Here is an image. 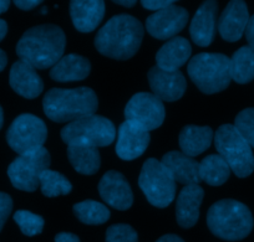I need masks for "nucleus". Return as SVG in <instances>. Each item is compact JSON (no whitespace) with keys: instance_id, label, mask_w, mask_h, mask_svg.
<instances>
[{"instance_id":"nucleus-1","label":"nucleus","mask_w":254,"mask_h":242,"mask_svg":"<svg viewBox=\"0 0 254 242\" xmlns=\"http://www.w3.org/2000/svg\"><path fill=\"white\" fill-rule=\"evenodd\" d=\"M65 45L66 38L63 29L53 24H43L24 33L16 45V53L21 61L35 70H45L60 61Z\"/></svg>"},{"instance_id":"nucleus-2","label":"nucleus","mask_w":254,"mask_h":242,"mask_svg":"<svg viewBox=\"0 0 254 242\" xmlns=\"http://www.w3.org/2000/svg\"><path fill=\"white\" fill-rule=\"evenodd\" d=\"M143 26L140 20L127 14L110 19L95 36V48L101 55L115 60L133 57L142 44Z\"/></svg>"},{"instance_id":"nucleus-3","label":"nucleus","mask_w":254,"mask_h":242,"mask_svg":"<svg viewBox=\"0 0 254 242\" xmlns=\"http://www.w3.org/2000/svg\"><path fill=\"white\" fill-rule=\"evenodd\" d=\"M44 112L49 119L58 123H71L84 117L94 116L99 107V99L94 90L53 89L43 99Z\"/></svg>"},{"instance_id":"nucleus-4","label":"nucleus","mask_w":254,"mask_h":242,"mask_svg":"<svg viewBox=\"0 0 254 242\" xmlns=\"http://www.w3.org/2000/svg\"><path fill=\"white\" fill-rule=\"evenodd\" d=\"M207 225L214 236L226 241H241L253 230L251 210L232 199L214 202L207 214Z\"/></svg>"},{"instance_id":"nucleus-5","label":"nucleus","mask_w":254,"mask_h":242,"mask_svg":"<svg viewBox=\"0 0 254 242\" xmlns=\"http://www.w3.org/2000/svg\"><path fill=\"white\" fill-rule=\"evenodd\" d=\"M187 71L193 84L206 95L224 91L232 81L231 58L223 53H198L190 58Z\"/></svg>"},{"instance_id":"nucleus-6","label":"nucleus","mask_w":254,"mask_h":242,"mask_svg":"<svg viewBox=\"0 0 254 242\" xmlns=\"http://www.w3.org/2000/svg\"><path fill=\"white\" fill-rule=\"evenodd\" d=\"M214 145L238 178H247L254 172L252 146L232 124H223L214 134Z\"/></svg>"},{"instance_id":"nucleus-7","label":"nucleus","mask_w":254,"mask_h":242,"mask_svg":"<svg viewBox=\"0 0 254 242\" xmlns=\"http://www.w3.org/2000/svg\"><path fill=\"white\" fill-rule=\"evenodd\" d=\"M138 185L146 199L156 207H167L175 200L176 182L167 168L155 158H150L143 163Z\"/></svg>"},{"instance_id":"nucleus-8","label":"nucleus","mask_w":254,"mask_h":242,"mask_svg":"<svg viewBox=\"0 0 254 242\" xmlns=\"http://www.w3.org/2000/svg\"><path fill=\"white\" fill-rule=\"evenodd\" d=\"M50 163V153L43 146L19 155L9 165L8 177L14 188L33 193L40 187V175L49 169Z\"/></svg>"},{"instance_id":"nucleus-9","label":"nucleus","mask_w":254,"mask_h":242,"mask_svg":"<svg viewBox=\"0 0 254 242\" xmlns=\"http://www.w3.org/2000/svg\"><path fill=\"white\" fill-rule=\"evenodd\" d=\"M61 139L66 144L85 141L95 146H107L116 138V128L102 116H89L67 123L61 129Z\"/></svg>"},{"instance_id":"nucleus-10","label":"nucleus","mask_w":254,"mask_h":242,"mask_svg":"<svg viewBox=\"0 0 254 242\" xmlns=\"http://www.w3.org/2000/svg\"><path fill=\"white\" fill-rule=\"evenodd\" d=\"M46 139V124L43 119L29 113L16 117L6 132V142L9 146L19 155L43 148Z\"/></svg>"},{"instance_id":"nucleus-11","label":"nucleus","mask_w":254,"mask_h":242,"mask_svg":"<svg viewBox=\"0 0 254 242\" xmlns=\"http://www.w3.org/2000/svg\"><path fill=\"white\" fill-rule=\"evenodd\" d=\"M166 111L163 102L153 94L140 92L127 102L125 107V118L150 132L162 126Z\"/></svg>"},{"instance_id":"nucleus-12","label":"nucleus","mask_w":254,"mask_h":242,"mask_svg":"<svg viewBox=\"0 0 254 242\" xmlns=\"http://www.w3.org/2000/svg\"><path fill=\"white\" fill-rule=\"evenodd\" d=\"M190 15L185 8L171 5L152 14L146 20V29L151 36L158 40H171L176 38L178 33L183 30Z\"/></svg>"},{"instance_id":"nucleus-13","label":"nucleus","mask_w":254,"mask_h":242,"mask_svg":"<svg viewBox=\"0 0 254 242\" xmlns=\"http://www.w3.org/2000/svg\"><path fill=\"white\" fill-rule=\"evenodd\" d=\"M147 78L153 95L161 101H178L182 98L187 89V82L181 71L168 72L153 66L148 71Z\"/></svg>"},{"instance_id":"nucleus-14","label":"nucleus","mask_w":254,"mask_h":242,"mask_svg":"<svg viewBox=\"0 0 254 242\" xmlns=\"http://www.w3.org/2000/svg\"><path fill=\"white\" fill-rule=\"evenodd\" d=\"M99 193L105 202L114 209L128 210L133 204V194L124 175L116 170L105 173L99 183Z\"/></svg>"},{"instance_id":"nucleus-15","label":"nucleus","mask_w":254,"mask_h":242,"mask_svg":"<svg viewBox=\"0 0 254 242\" xmlns=\"http://www.w3.org/2000/svg\"><path fill=\"white\" fill-rule=\"evenodd\" d=\"M150 139V133L147 131L132 122L125 121L117 132V155L122 160H133L145 153Z\"/></svg>"},{"instance_id":"nucleus-16","label":"nucleus","mask_w":254,"mask_h":242,"mask_svg":"<svg viewBox=\"0 0 254 242\" xmlns=\"http://www.w3.org/2000/svg\"><path fill=\"white\" fill-rule=\"evenodd\" d=\"M247 4L242 0L229 1L218 20V31L222 39L229 43H236L244 34L249 21Z\"/></svg>"},{"instance_id":"nucleus-17","label":"nucleus","mask_w":254,"mask_h":242,"mask_svg":"<svg viewBox=\"0 0 254 242\" xmlns=\"http://www.w3.org/2000/svg\"><path fill=\"white\" fill-rule=\"evenodd\" d=\"M218 4L213 0L204 1L190 21V34L196 45L201 48L211 45L216 35V21Z\"/></svg>"},{"instance_id":"nucleus-18","label":"nucleus","mask_w":254,"mask_h":242,"mask_svg":"<svg viewBox=\"0 0 254 242\" xmlns=\"http://www.w3.org/2000/svg\"><path fill=\"white\" fill-rule=\"evenodd\" d=\"M9 84L16 94L28 99L39 97L44 90V82L35 68L21 60L11 66Z\"/></svg>"},{"instance_id":"nucleus-19","label":"nucleus","mask_w":254,"mask_h":242,"mask_svg":"<svg viewBox=\"0 0 254 242\" xmlns=\"http://www.w3.org/2000/svg\"><path fill=\"white\" fill-rule=\"evenodd\" d=\"M204 197V190L198 184L186 185L181 190L176 202V220L183 229H190L199 219V206Z\"/></svg>"},{"instance_id":"nucleus-20","label":"nucleus","mask_w":254,"mask_h":242,"mask_svg":"<svg viewBox=\"0 0 254 242\" xmlns=\"http://www.w3.org/2000/svg\"><path fill=\"white\" fill-rule=\"evenodd\" d=\"M105 15V3L101 0H74L70 3V16L80 33L94 31Z\"/></svg>"},{"instance_id":"nucleus-21","label":"nucleus","mask_w":254,"mask_h":242,"mask_svg":"<svg viewBox=\"0 0 254 242\" xmlns=\"http://www.w3.org/2000/svg\"><path fill=\"white\" fill-rule=\"evenodd\" d=\"M161 163L167 168L176 183H181L186 187L192 184L199 185L202 182L199 178V163L182 151H168L162 156Z\"/></svg>"},{"instance_id":"nucleus-22","label":"nucleus","mask_w":254,"mask_h":242,"mask_svg":"<svg viewBox=\"0 0 254 242\" xmlns=\"http://www.w3.org/2000/svg\"><path fill=\"white\" fill-rule=\"evenodd\" d=\"M192 53V48L187 39L176 38L168 40L156 53V63L161 70L173 72L180 71Z\"/></svg>"},{"instance_id":"nucleus-23","label":"nucleus","mask_w":254,"mask_h":242,"mask_svg":"<svg viewBox=\"0 0 254 242\" xmlns=\"http://www.w3.org/2000/svg\"><path fill=\"white\" fill-rule=\"evenodd\" d=\"M67 158L74 169L84 175L96 174L101 165V158L97 146L85 141L67 144Z\"/></svg>"},{"instance_id":"nucleus-24","label":"nucleus","mask_w":254,"mask_h":242,"mask_svg":"<svg viewBox=\"0 0 254 242\" xmlns=\"http://www.w3.org/2000/svg\"><path fill=\"white\" fill-rule=\"evenodd\" d=\"M91 63L86 57L76 53L63 56L50 70V77L56 82L82 81L90 75Z\"/></svg>"},{"instance_id":"nucleus-25","label":"nucleus","mask_w":254,"mask_h":242,"mask_svg":"<svg viewBox=\"0 0 254 242\" xmlns=\"http://www.w3.org/2000/svg\"><path fill=\"white\" fill-rule=\"evenodd\" d=\"M213 138V131L211 127H198L190 124L181 131L178 142L182 153L193 158L206 151L211 146Z\"/></svg>"},{"instance_id":"nucleus-26","label":"nucleus","mask_w":254,"mask_h":242,"mask_svg":"<svg viewBox=\"0 0 254 242\" xmlns=\"http://www.w3.org/2000/svg\"><path fill=\"white\" fill-rule=\"evenodd\" d=\"M231 175V168L219 154H211L199 163V178L211 187L223 185Z\"/></svg>"},{"instance_id":"nucleus-27","label":"nucleus","mask_w":254,"mask_h":242,"mask_svg":"<svg viewBox=\"0 0 254 242\" xmlns=\"http://www.w3.org/2000/svg\"><path fill=\"white\" fill-rule=\"evenodd\" d=\"M231 76L237 84L246 85L254 80V48L247 45L233 53L231 58Z\"/></svg>"},{"instance_id":"nucleus-28","label":"nucleus","mask_w":254,"mask_h":242,"mask_svg":"<svg viewBox=\"0 0 254 242\" xmlns=\"http://www.w3.org/2000/svg\"><path fill=\"white\" fill-rule=\"evenodd\" d=\"M74 214L82 224L102 225L110 219V210L101 202L85 200L74 205Z\"/></svg>"},{"instance_id":"nucleus-29","label":"nucleus","mask_w":254,"mask_h":242,"mask_svg":"<svg viewBox=\"0 0 254 242\" xmlns=\"http://www.w3.org/2000/svg\"><path fill=\"white\" fill-rule=\"evenodd\" d=\"M40 189L46 197H56L70 194L72 185L63 174L48 169L40 175Z\"/></svg>"},{"instance_id":"nucleus-30","label":"nucleus","mask_w":254,"mask_h":242,"mask_svg":"<svg viewBox=\"0 0 254 242\" xmlns=\"http://www.w3.org/2000/svg\"><path fill=\"white\" fill-rule=\"evenodd\" d=\"M14 221L18 224L21 232L29 237L41 234L44 230V225H45V221L40 215L33 214L26 210H18L14 214Z\"/></svg>"},{"instance_id":"nucleus-31","label":"nucleus","mask_w":254,"mask_h":242,"mask_svg":"<svg viewBox=\"0 0 254 242\" xmlns=\"http://www.w3.org/2000/svg\"><path fill=\"white\" fill-rule=\"evenodd\" d=\"M234 127L247 143L254 148V108H246L239 112L234 121Z\"/></svg>"},{"instance_id":"nucleus-32","label":"nucleus","mask_w":254,"mask_h":242,"mask_svg":"<svg viewBox=\"0 0 254 242\" xmlns=\"http://www.w3.org/2000/svg\"><path fill=\"white\" fill-rule=\"evenodd\" d=\"M106 242H138V236L130 225L115 224L107 229Z\"/></svg>"},{"instance_id":"nucleus-33","label":"nucleus","mask_w":254,"mask_h":242,"mask_svg":"<svg viewBox=\"0 0 254 242\" xmlns=\"http://www.w3.org/2000/svg\"><path fill=\"white\" fill-rule=\"evenodd\" d=\"M13 210V199L5 193H0V231L3 230L6 220Z\"/></svg>"},{"instance_id":"nucleus-34","label":"nucleus","mask_w":254,"mask_h":242,"mask_svg":"<svg viewBox=\"0 0 254 242\" xmlns=\"http://www.w3.org/2000/svg\"><path fill=\"white\" fill-rule=\"evenodd\" d=\"M141 4L147 10H153L155 13H157L163 9L170 8L171 5H175V1H171V0H143V1H141Z\"/></svg>"},{"instance_id":"nucleus-35","label":"nucleus","mask_w":254,"mask_h":242,"mask_svg":"<svg viewBox=\"0 0 254 242\" xmlns=\"http://www.w3.org/2000/svg\"><path fill=\"white\" fill-rule=\"evenodd\" d=\"M14 4L21 10H31V9L40 5L41 1L40 0H16V1H14Z\"/></svg>"},{"instance_id":"nucleus-36","label":"nucleus","mask_w":254,"mask_h":242,"mask_svg":"<svg viewBox=\"0 0 254 242\" xmlns=\"http://www.w3.org/2000/svg\"><path fill=\"white\" fill-rule=\"evenodd\" d=\"M244 34H246V39L247 41H248L249 46L254 48V15H252L251 18H249V21L248 24H247Z\"/></svg>"},{"instance_id":"nucleus-37","label":"nucleus","mask_w":254,"mask_h":242,"mask_svg":"<svg viewBox=\"0 0 254 242\" xmlns=\"http://www.w3.org/2000/svg\"><path fill=\"white\" fill-rule=\"evenodd\" d=\"M55 242H80V239L71 232H60L55 236Z\"/></svg>"},{"instance_id":"nucleus-38","label":"nucleus","mask_w":254,"mask_h":242,"mask_svg":"<svg viewBox=\"0 0 254 242\" xmlns=\"http://www.w3.org/2000/svg\"><path fill=\"white\" fill-rule=\"evenodd\" d=\"M156 242H185V241H183L180 236H177V235L170 234V235H163V236L160 237Z\"/></svg>"},{"instance_id":"nucleus-39","label":"nucleus","mask_w":254,"mask_h":242,"mask_svg":"<svg viewBox=\"0 0 254 242\" xmlns=\"http://www.w3.org/2000/svg\"><path fill=\"white\" fill-rule=\"evenodd\" d=\"M6 33H8V24H6L5 20L0 19V41L4 40V38L6 36Z\"/></svg>"},{"instance_id":"nucleus-40","label":"nucleus","mask_w":254,"mask_h":242,"mask_svg":"<svg viewBox=\"0 0 254 242\" xmlns=\"http://www.w3.org/2000/svg\"><path fill=\"white\" fill-rule=\"evenodd\" d=\"M6 63H8V56H6V53L0 48V72L4 71V68L6 67Z\"/></svg>"},{"instance_id":"nucleus-41","label":"nucleus","mask_w":254,"mask_h":242,"mask_svg":"<svg viewBox=\"0 0 254 242\" xmlns=\"http://www.w3.org/2000/svg\"><path fill=\"white\" fill-rule=\"evenodd\" d=\"M115 4H117V5H122V6H126V8H132L133 5L136 4V0H116V1H114Z\"/></svg>"},{"instance_id":"nucleus-42","label":"nucleus","mask_w":254,"mask_h":242,"mask_svg":"<svg viewBox=\"0 0 254 242\" xmlns=\"http://www.w3.org/2000/svg\"><path fill=\"white\" fill-rule=\"evenodd\" d=\"M9 6H10V1H8V0H0V14L5 13L9 9Z\"/></svg>"},{"instance_id":"nucleus-43","label":"nucleus","mask_w":254,"mask_h":242,"mask_svg":"<svg viewBox=\"0 0 254 242\" xmlns=\"http://www.w3.org/2000/svg\"><path fill=\"white\" fill-rule=\"evenodd\" d=\"M3 123H4V112H3V108H1V106H0V129H1V127H3Z\"/></svg>"}]
</instances>
